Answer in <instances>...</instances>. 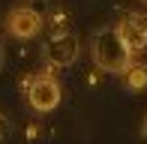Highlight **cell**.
Masks as SVG:
<instances>
[{"label":"cell","instance_id":"6da1fadb","mask_svg":"<svg viewBox=\"0 0 147 144\" xmlns=\"http://www.w3.org/2000/svg\"><path fill=\"white\" fill-rule=\"evenodd\" d=\"M90 57L102 72H123L135 54L129 51V45L117 27H102L90 39Z\"/></svg>","mask_w":147,"mask_h":144},{"label":"cell","instance_id":"7a4b0ae2","mask_svg":"<svg viewBox=\"0 0 147 144\" xmlns=\"http://www.w3.org/2000/svg\"><path fill=\"white\" fill-rule=\"evenodd\" d=\"M42 54L48 60V66L54 69H63V66H72L78 57V36L72 30H54L42 45Z\"/></svg>","mask_w":147,"mask_h":144},{"label":"cell","instance_id":"3957f363","mask_svg":"<svg viewBox=\"0 0 147 144\" xmlns=\"http://www.w3.org/2000/svg\"><path fill=\"white\" fill-rule=\"evenodd\" d=\"M60 99H63V90H60V84L54 81L51 75H39L30 81L27 87V102L33 111H39V114H48V111H54L60 105Z\"/></svg>","mask_w":147,"mask_h":144},{"label":"cell","instance_id":"277c9868","mask_svg":"<svg viewBox=\"0 0 147 144\" xmlns=\"http://www.w3.org/2000/svg\"><path fill=\"white\" fill-rule=\"evenodd\" d=\"M117 30H120V36L126 39L132 54H141L147 48V12H129V15H123L120 24H117Z\"/></svg>","mask_w":147,"mask_h":144},{"label":"cell","instance_id":"5b68a950","mask_svg":"<svg viewBox=\"0 0 147 144\" xmlns=\"http://www.w3.org/2000/svg\"><path fill=\"white\" fill-rule=\"evenodd\" d=\"M6 30L15 39H33L42 30V15H39L36 9H27V6L12 9L9 15H6Z\"/></svg>","mask_w":147,"mask_h":144},{"label":"cell","instance_id":"8992f818","mask_svg":"<svg viewBox=\"0 0 147 144\" xmlns=\"http://www.w3.org/2000/svg\"><path fill=\"white\" fill-rule=\"evenodd\" d=\"M120 75H123L126 90H132V93H141V90L147 87V63L135 60V57H132V63H129L123 72H120Z\"/></svg>","mask_w":147,"mask_h":144},{"label":"cell","instance_id":"52a82bcc","mask_svg":"<svg viewBox=\"0 0 147 144\" xmlns=\"http://www.w3.org/2000/svg\"><path fill=\"white\" fill-rule=\"evenodd\" d=\"M6 135H9V117H6V114H0V141H3Z\"/></svg>","mask_w":147,"mask_h":144},{"label":"cell","instance_id":"ba28073f","mask_svg":"<svg viewBox=\"0 0 147 144\" xmlns=\"http://www.w3.org/2000/svg\"><path fill=\"white\" fill-rule=\"evenodd\" d=\"M141 141L147 144V117H144V123H141Z\"/></svg>","mask_w":147,"mask_h":144}]
</instances>
